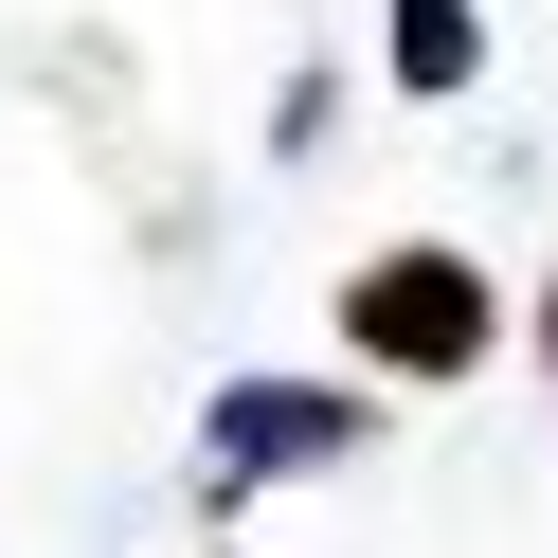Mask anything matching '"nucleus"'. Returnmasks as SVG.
Wrapping results in <instances>:
<instances>
[{
	"mask_svg": "<svg viewBox=\"0 0 558 558\" xmlns=\"http://www.w3.org/2000/svg\"><path fill=\"white\" fill-rule=\"evenodd\" d=\"M342 342H361L378 378H469L486 342H505V289H486L469 253H361L342 270Z\"/></svg>",
	"mask_w": 558,
	"mask_h": 558,
	"instance_id": "f257e3e1",
	"label": "nucleus"
},
{
	"mask_svg": "<svg viewBox=\"0 0 558 558\" xmlns=\"http://www.w3.org/2000/svg\"><path fill=\"white\" fill-rule=\"evenodd\" d=\"M378 54H397L414 109H450V90L486 73V19H469V0H397V19H378Z\"/></svg>",
	"mask_w": 558,
	"mask_h": 558,
	"instance_id": "7ed1b4c3",
	"label": "nucleus"
},
{
	"mask_svg": "<svg viewBox=\"0 0 558 558\" xmlns=\"http://www.w3.org/2000/svg\"><path fill=\"white\" fill-rule=\"evenodd\" d=\"M541 361H558V289H541Z\"/></svg>",
	"mask_w": 558,
	"mask_h": 558,
	"instance_id": "20e7f679",
	"label": "nucleus"
},
{
	"mask_svg": "<svg viewBox=\"0 0 558 558\" xmlns=\"http://www.w3.org/2000/svg\"><path fill=\"white\" fill-rule=\"evenodd\" d=\"M342 450H361V397H342V378H234V397L198 414L217 505H253V486H289V469H342Z\"/></svg>",
	"mask_w": 558,
	"mask_h": 558,
	"instance_id": "f03ea898",
	"label": "nucleus"
}]
</instances>
